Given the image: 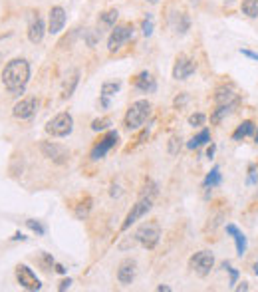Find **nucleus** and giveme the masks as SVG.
Returning a JSON list of instances; mask_svg holds the SVG:
<instances>
[{
    "label": "nucleus",
    "instance_id": "35",
    "mask_svg": "<svg viewBox=\"0 0 258 292\" xmlns=\"http://www.w3.org/2000/svg\"><path fill=\"white\" fill-rule=\"evenodd\" d=\"M205 122H207L205 114H191L189 116V126L191 128H201V126H205Z\"/></svg>",
    "mask_w": 258,
    "mask_h": 292
},
{
    "label": "nucleus",
    "instance_id": "18",
    "mask_svg": "<svg viewBox=\"0 0 258 292\" xmlns=\"http://www.w3.org/2000/svg\"><path fill=\"white\" fill-rule=\"evenodd\" d=\"M171 26H173V30H175V34L185 36V34L189 32V28H191V18H189V14H187V12H175L171 16Z\"/></svg>",
    "mask_w": 258,
    "mask_h": 292
},
{
    "label": "nucleus",
    "instance_id": "16",
    "mask_svg": "<svg viewBox=\"0 0 258 292\" xmlns=\"http://www.w3.org/2000/svg\"><path fill=\"white\" fill-rule=\"evenodd\" d=\"M215 104L217 106H237L239 104V94L229 86H221L215 92Z\"/></svg>",
    "mask_w": 258,
    "mask_h": 292
},
{
    "label": "nucleus",
    "instance_id": "34",
    "mask_svg": "<svg viewBox=\"0 0 258 292\" xmlns=\"http://www.w3.org/2000/svg\"><path fill=\"white\" fill-rule=\"evenodd\" d=\"M86 44L89 46V48H93L95 44H97V40L101 38V30H87L86 32Z\"/></svg>",
    "mask_w": 258,
    "mask_h": 292
},
{
    "label": "nucleus",
    "instance_id": "33",
    "mask_svg": "<svg viewBox=\"0 0 258 292\" xmlns=\"http://www.w3.org/2000/svg\"><path fill=\"white\" fill-rule=\"evenodd\" d=\"M181 147H183V144H181V138L179 136H173L171 140H169V146H167V151H169V155H179V151H181Z\"/></svg>",
    "mask_w": 258,
    "mask_h": 292
},
{
    "label": "nucleus",
    "instance_id": "22",
    "mask_svg": "<svg viewBox=\"0 0 258 292\" xmlns=\"http://www.w3.org/2000/svg\"><path fill=\"white\" fill-rule=\"evenodd\" d=\"M221 181H223V177H221V167H219V165H215V167L211 169V173L205 177V181H203V187L209 191V189H215V187H219V185H221Z\"/></svg>",
    "mask_w": 258,
    "mask_h": 292
},
{
    "label": "nucleus",
    "instance_id": "2",
    "mask_svg": "<svg viewBox=\"0 0 258 292\" xmlns=\"http://www.w3.org/2000/svg\"><path fill=\"white\" fill-rule=\"evenodd\" d=\"M149 116H151V102H149V100H137V102H133V104L129 106V110L125 112L123 126H125V130L135 132V130H139V128L147 122Z\"/></svg>",
    "mask_w": 258,
    "mask_h": 292
},
{
    "label": "nucleus",
    "instance_id": "37",
    "mask_svg": "<svg viewBox=\"0 0 258 292\" xmlns=\"http://www.w3.org/2000/svg\"><path fill=\"white\" fill-rule=\"evenodd\" d=\"M187 102H189V94H185V92H183V94H179V96L175 98V102H173V106H175V108L179 110V108H183V106H185Z\"/></svg>",
    "mask_w": 258,
    "mask_h": 292
},
{
    "label": "nucleus",
    "instance_id": "15",
    "mask_svg": "<svg viewBox=\"0 0 258 292\" xmlns=\"http://www.w3.org/2000/svg\"><path fill=\"white\" fill-rule=\"evenodd\" d=\"M135 274H137V262L133 258H123L119 262V268H117V280H119V284L129 286L135 280Z\"/></svg>",
    "mask_w": 258,
    "mask_h": 292
},
{
    "label": "nucleus",
    "instance_id": "12",
    "mask_svg": "<svg viewBox=\"0 0 258 292\" xmlns=\"http://www.w3.org/2000/svg\"><path fill=\"white\" fill-rule=\"evenodd\" d=\"M197 70V64L193 58H189L187 54H179L175 58V64H173V80H187L191 78Z\"/></svg>",
    "mask_w": 258,
    "mask_h": 292
},
{
    "label": "nucleus",
    "instance_id": "7",
    "mask_svg": "<svg viewBox=\"0 0 258 292\" xmlns=\"http://www.w3.org/2000/svg\"><path fill=\"white\" fill-rule=\"evenodd\" d=\"M40 151H42V155L48 161H52L56 165H66L70 161V149L56 144V142H42L40 144Z\"/></svg>",
    "mask_w": 258,
    "mask_h": 292
},
{
    "label": "nucleus",
    "instance_id": "30",
    "mask_svg": "<svg viewBox=\"0 0 258 292\" xmlns=\"http://www.w3.org/2000/svg\"><path fill=\"white\" fill-rule=\"evenodd\" d=\"M157 193H159V189H157V185H155V183H153L151 179H147V181H145V185H143V191H141V197H151V199H153V197H155Z\"/></svg>",
    "mask_w": 258,
    "mask_h": 292
},
{
    "label": "nucleus",
    "instance_id": "13",
    "mask_svg": "<svg viewBox=\"0 0 258 292\" xmlns=\"http://www.w3.org/2000/svg\"><path fill=\"white\" fill-rule=\"evenodd\" d=\"M38 112V100L36 98H24L12 108V116L16 120H30Z\"/></svg>",
    "mask_w": 258,
    "mask_h": 292
},
{
    "label": "nucleus",
    "instance_id": "32",
    "mask_svg": "<svg viewBox=\"0 0 258 292\" xmlns=\"http://www.w3.org/2000/svg\"><path fill=\"white\" fill-rule=\"evenodd\" d=\"M111 126V120L109 118H99V120H93L91 122V130L93 132H103V130H107Z\"/></svg>",
    "mask_w": 258,
    "mask_h": 292
},
{
    "label": "nucleus",
    "instance_id": "43",
    "mask_svg": "<svg viewBox=\"0 0 258 292\" xmlns=\"http://www.w3.org/2000/svg\"><path fill=\"white\" fill-rule=\"evenodd\" d=\"M12 240H22V242H24V240H26V236H24L22 232H16V234L12 236Z\"/></svg>",
    "mask_w": 258,
    "mask_h": 292
},
{
    "label": "nucleus",
    "instance_id": "14",
    "mask_svg": "<svg viewBox=\"0 0 258 292\" xmlns=\"http://www.w3.org/2000/svg\"><path fill=\"white\" fill-rule=\"evenodd\" d=\"M66 10L62 6H52L50 12H48V32L50 34H60L66 26Z\"/></svg>",
    "mask_w": 258,
    "mask_h": 292
},
{
    "label": "nucleus",
    "instance_id": "10",
    "mask_svg": "<svg viewBox=\"0 0 258 292\" xmlns=\"http://www.w3.org/2000/svg\"><path fill=\"white\" fill-rule=\"evenodd\" d=\"M16 280L18 284L24 288V290H40L42 288V282L40 278L34 274V270L26 264H18L16 266Z\"/></svg>",
    "mask_w": 258,
    "mask_h": 292
},
{
    "label": "nucleus",
    "instance_id": "39",
    "mask_svg": "<svg viewBox=\"0 0 258 292\" xmlns=\"http://www.w3.org/2000/svg\"><path fill=\"white\" fill-rule=\"evenodd\" d=\"M251 177H249V185H253V183H257V167L255 165H251Z\"/></svg>",
    "mask_w": 258,
    "mask_h": 292
},
{
    "label": "nucleus",
    "instance_id": "29",
    "mask_svg": "<svg viewBox=\"0 0 258 292\" xmlns=\"http://www.w3.org/2000/svg\"><path fill=\"white\" fill-rule=\"evenodd\" d=\"M26 226L32 230V232H36L38 236H44L46 234V226L40 222V220H36V219H28L26 220Z\"/></svg>",
    "mask_w": 258,
    "mask_h": 292
},
{
    "label": "nucleus",
    "instance_id": "27",
    "mask_svg": "<svg viewBox=\"0 0 258 292\" xmlns=\"http://www.w3.org/2000/svg\"><path fill=\"white\" fill-rule=\"evenodd\" d=\"M121 90V82H103L101 84V96L111 98Z\"/></svg>",
    "mask_w": 258,
    "mask_h": 292
},
{
    "label": "nucleus",
    "instance_id": "3",
    "mask_svg": "<svg viewBox=\"0 0 258 292\" xmlns=\"http://www.w3.org/2000/svg\"><path fill=\"white\" fill-rule=\"evenodd\" d=\"M46 134L52 138H68L74 132V118L68 112H60L46 124Z\"/></svg>",
    "mask_w": 258,
    "mask_h": 292
},
{
    "label": "nucleus",
    "instance_id": "36",
    "mask_svg": "<svg viewBox=\"0 0 258 292\" xmlns=\"http://www.w3.org/2000/svg\"><path fill=\"white\" fill-rule=\"evenodd\" d=\"M223 268H225V270H229V274H231V282H229V284H231V286H235V284H237V280H239V270H237V268H233L229 262H223Z\"/></svg>",
    "mask_w": 258,
    "mask_h": 292
},
{
    "label": "nucleus",
    "instance_id": "42",
    "mask_svg": "<svg viewBox=\"0 0 258 292\" xmlns=\"http://www.w3.org/2000/svg\"><path fill=\"white\" fill-rule=\"evenodd\" d=\"M54 270H56L58 274H66V268H64L62 264H56V262H54Z\"/></svg>",
    "mask_w": 258,
    "mask_h": 292
},
{
    "label": "nucleus",
    "instance_id": "19",
    "mask_svg": "<svg viewBox=\"0 0 258 292\" xmlns=\"http://www.w3.org/2000/svg\"><path fill=\"white\" fill-rule=\"evenodd\" d=\"M225 228H227V232H229V234L235 238V242H237V254H239V256H245V254H247V236H245V232L239 230L235 224H227Z\"/></svg>",
    "mask_w": 258,
    "mask_h": 292
},
{
    "label": "nucleus",
    "instance_id": "9",
    "mask_svg": "<svg viewBox=\"0 0 258 292\" xmlns=\"http://www.w3.org/2000/svg\"><path fill=\"white\" fill-rule=\"evenodd\" d=\"M117 142H119V134H117V132H107V134H105L95 146L91 147V151H89V159H91V161H99V159H103L111 147L117 146Z\"/></svg>",
    "mask_w": 258,
    "mask_h": 292
},
{
    "label": "nucleus",
    "instance_id": "24",
    "mask_svg": "<svg viewBox=\"0 0 258 292\" xmlns=\"http://www.w3.org/2000/svg\"><path fill=\"white\" fill-rule=\"evenodd\" d=\"M209 142H211V132L205 128V130H201V134H197L195 138H191V140L187 142V147H189V149H199V147L209 144Z\"/></svg>",
    "mask_w": 258,
    "mask_h": 292
},
{
    "label": "nucleus",
    "instance_id": "31",
    "mask_svg": "<svg viewBox=\"0 0 258 292\" xmlns=\"http://www.w3.org/2000/svg\"><path fill=\"white\" fill-rule=\"evenodd\" d=\"M141 32H143L145 38H149V36L153 34V16H151V14H147V16L143 18V22H141Z\"/></svg>",
    "mask_w": 258,
    "mask_h": 292
},
{
    "label": "nucleus",
    "instance_id": "47",
    "mask_svg": "<svg viewBox=\"0 0 258 292\" xmlns=\"http://www.w3.org/2000/svg\"><path fill=\"white\" fill-rule=\"evenodd\" d=\"M147 2H149V4H157L159 0H147Z\"/></svg>",
    "mask_w": 258,
    "mask_h": 292
},
{
    "label": "nucleus",
    "instance_id": "45",
    "mask_svg": "<svg viewBox=\"0 0 258 292\" xmlns=\"http://www.w3.org/2000/svg\"><path fill=\"white\" fill-rule=\"evenodd\" d=\"M157 290H159V292H171V286H165V284H159V286H157Z\"/></svg>",
    "mask_w": 258,
    "mask_h": 292
},
{
    "label": "nucleus",
    "instance_id": "23",
    "mask_svg": "<svg viewBox=\"0 0 258 292\" xmlns=\"http://www.w3.org/2000/svg\"><path fill=\"white\" fill-rule=\"evenodd\" d=\"M117 18H119V10L117 8H109V10H105V12L99 14V22L105 28H113L117 24Z\"/></svg>",
    "mask_w": 258,
    "mask_h": 292
},
{
    "label": "nucleus",
    "instance_id": "4",
    "mask_svg": "<svg viewBox=\"0 0 258 292\" xmlns=\"http://www.w3.org/2000/svg\"><path fill=\"white\" fill-rule=\"evenodd\" d=\"M133 38V24L125 22V24H115L107 36V52L113 54L117 50H121L129 40Z\"/></svg>",
    "mask_w": 258,
    "mask_h": 292
},
{
    "label": "nucleus",
    "instance_id": "38",
    "mask_svg": "<svg viewBox=\"0 0 258 292\" xmlns=\"http://www.w3.org/2000/svg\"><path fill=\"white\" fill-rule=\"evenodd\" d=\"M70 284H72V278H64V280L58 284V290H60V292L68 290V288H70Z\"/></svg>",
    "mask_w": 258,
    "mask_h": 292
},
{
    "label": "nucleus",
    "instance_id": "25",
    "mask_svg": "<svg viewBox=\"0 0 258 292\" xmlns=\"http://www.w3.org/2000/svg\"><path fill=\"white\" fill-rule=\"evenodd\" d=\"M233 108H235V106H217V108L213 110V114H211V124H213V126H219V124L233 112Z\"/></svg>",
    "mask_w": 258,
    "mask_h": 292
},
{
    "label": "nucleus",
    "instance_id": "1",
    "mask_svg": "<svg viewBox=\"0 0 258 292\" xmlns=\"http://www.w3.org/2000/svg\"><path fill=\"white\" fill-rule=\"evenodd\" d=\"M30 82V62L24 58H14L2 68V84L12 96H22Z\"/></svg>",
    "mask_w": 258,
    "mask_h": 292
},
{
    "label": "nucleus",
    "instance_id": "44",
    "mask_svg": "<svg viewBox=\"0 0 258 292\" xmlns=\"http://www.w3.org/2000/svg\"><path fill=\"white\" fill-rule=\"evenodd\" d=\"M237 290H239V292H243V290L247 292V290H249V282H241V286H237Z\"/></svg>",
    "mask_w": 258,
    "mask_h": 292
},
{
    "label": "nucleus",
    "instance_id": "48",
    "mask_svg": "<svg viewBox=\"0 0 258 292\" xmlns=\"http://www.w3.org/2000/svg\"><path fill=\"white\" fill-rule=\"evenodd\" d=\"M255 142H257V144H258V132H257V134H255Z\"/></svg>",
    "mask_w": 258,
    "mask_h": 292
},
{
    "label": "nucleus",
    "instance_id": "21",
    "mask_svg": "<svg viewBox=\"0 0 258 292\" xmlns=\"http://www.w3.org/2000/svg\"><path fill=\"white\" fill-rule=\"evenodd\" d=\"M255 124L251 122V120H247V122H243L237 130H235V134H233V140L235 142H241V140H245V138H249V136H253L255 134Z\"/></svg>",
    "mask_w": 258,
    "mask_h": 292
},
{
    "label": "nucleus",
    "instance_id": "5",
    "mask_svg": "<svg viewBox=\"0 0 258 292\" xmlns=\"http://www.w3.org/2000/svg\"><path fill=\"white\" fill-rule=\"evenodd\" d=\"M189 268H191L197 276H201V278L209 276L211 270L215 268V254H213L211 250H199V252H195V254L189 258Z\"/></svg>",
    "mask_w": 258,
    "mask_h": 292
},
{
    "label": "nucleus",
    "instance_id": "17",
    "mask_svg": "<svg viewBox=\"0 0 258 292\" xmlns=\"http://www.w3.org/2000/svg\"><path fill=\"white\" fill-rule=\"evenodd\" d=\"M133 88L143 94H153L157 90V82L149 72H139L133 78Z\"/></svg>",
    "mask_w": 258,
    "mask_h": 292
},
{
    "label": "nucleus",
    "instance_id": "46",
    "mask_svg": "<svg viewBox=\"0 0 258 292\" xmlns=\"http://www.w3.org/2000/svg\"><path fill=\"white\" fill-rule=\"evenodd\" d=\"M255 274H257V276H258V262H257V264H255Z\"/></svg>",
    "mask_w": 258,
    "mask_h": 292
},
{
    "label": "nucleus",
    "instance_id": "11",
    "mask_svg": "<svg viewBox=\"0 0 258 292\" xmlns=\"http://www.w3.org/2000/svg\"><path fill=\"white\" fill-rule=\"evenodd\" d=\"M48 32V26L44 22V18L40 16V12H32L30 20H28V40L32 44H40L44 40V34Z\"/></svg>",
    "mask_w": 258,
    "mask_h": 292
},
{
    "label": "nucleus",
    "instance_id": "6",
    "mask_svg": "<svg viewBox=\"0 0 258 292\" xmlns=\"http://www.w3.org/2000/svg\"><path fill=\"white\" fill-rule=\"evenodd\" d=\"M133 236L137 238V242H139L143 248L153 250V248L157 246L159 238H161V228H159V224H155V222H145V224H141V226L135 230Z\"/></svg>",
    "mask_w": 258,
    "mask_h": 292
},
{
    "label": "nucleus",
    "instance_id": "20",
    "mask_svg": "<svg viewBox=\"0 0 258 292\" xmlns=\"http://www.w3.org/2000/svg\"><path fill=\"white\" fill-rule=\"evenodd\" d=\"M80 84V70H74V72L68 76V80L64 82V88H62V100H68L74 96L76 88Z\"/></svg>",
    "mask_w": 258,
    "mask_h": 292
},
{
    "label": "nucleus",
    "instance_id": "28",
    "mask_svg": "<svg viewBox=\"0 0 258 292\" xmlns=\"http://www.w3.org/2000/svg\"><path fill=\"white\" fill-rule=\"evenodd\" d=\"M89 209H91V197H87L86 195V199L76 207V217H78V219H86Z\"/></svg>",
    "mask_w": 258,
    "mask_h": 292
},
{
    "label": "nucleus",
    "instance_id": "40",
    "mask_svg": "<svg viewBox=\"0 0 258 292\" xmlns=\"http://www.w3.org/2000/svg\"><path fill=\"white\" fill-rule=\"evenodd\" d=\"M241 54H243V56H247V58H251V60H257V62H258V54H257V52H251V50H241Z\"/></svg>",
    "mask_w": 258,
    "mask_h": 292
},
{
    "label": "nucleus",
    "instance_id": "8",
    "mask_svg": "<svg viewBox=\"0 0 258 292\" xmlns=\"http://www.w3.org/2000/svg\"><path fill=\"white\" fill-rule=\"evenodd\" d=\"M151 207H153V199H151V197H139V201L131 207V211L127 213L125 220L121 222V230H127L133 222H137L141 217H145V215L151 211Z\"/></svg>",
    "mask_w": 258,
    "mask_h": 292
},
{
    "label": "nucleus",
    "instance_id": "41",
    "mask_svg": "<svg viewBox=\"0 0 258 292\" xmlns=\"http://www.w3.org/2000/svg\"><path fill=\"white\" fill-rule=\"evenodd\" d=\"M215 151H217V146H215V144H211V147L207 149V157H209V159H213V155H215Z\"/></svg>",
    "mask_w": 258,
    "mask_h": 292
},
{
    "label": "nucleus",
    "instance_id": "26",
    "mask_svg": "<svg viewBox=\"0 0 258 292\" xmlns=\"http://www.w3.org/2000/svg\"><path fill=\"white\" fill-rule=\"evenodd\" d=\"M241 12L249 18H258V0H243L241 2Z\"/></svg>",
    "mask_w": 258,
    "mask_h": 292
}]
</instances>
